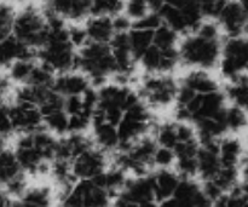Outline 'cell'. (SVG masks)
<instances>
[{"mask_svg": "<svg viewBox=\"0 0 248 207\" xmlns=\"http://www.w3.org/2000/svg\"><path fill=\"white\" fill-rule=\"evenodd\" d=\"M11 35L28 48L40 50L47 39V26L43 12L31 5L17 12L12 21Z\"/></svg>", "mask_w": 248, "mask_h": 207, "instance_id": "obj_1", "label": "cell"}, {"mask_svg": "<svg viewBox=\"0 0 248 207\" xmlns=\"http://www.w3.org/2000/svg\"><path fill=\"white\" fill-rule=\"evenodd\" d=\"M179 60L189 65L211 69L219 64L222 45L219 40H206L198 35L188 36L178 50Z\"/></svg>", "mask_w": 248, "mask_h": 207, "instance_id": "obj_2", "label": "cell"}, {"mask_svg": "<svg viewBox=\"0 0 248 207\" xmlns=\"http://www.w3.org/2000/svg\"><path fill=\"white\" fill-rule=\"evenodd\" d=\"M41 64L50 68L53 73H65L75 68L77 53L69 41H50L36 52Z\"/></svg>", "mask_w": 248, "mask_h": 207, "instance_id": "obj_3", "label": "cell"}, {"mask_svg": "<svg viewBox=\"0 0 248 207\" xmlns=\"http://www.w3.org/2000/svg\"><path fill=\"white\" fill-rule=\"evenodd\" d=\"M178 91L177 82L171 77H149L145 79L143 94L154 106H169Z\"/></svg>", "mask_w": 248, "mask_h": 207, "instance_id": "obj_4", "label": "cell"}, {"mask_svg": "<svg viewBox=\"0 0 248 207\" xmlns=\"http://www.w3.org/2000/svg\"><path fill=\"white\" fill-rule=\"evenodd\" d=\"M106 157L99 150H86L70 162V171L75 179H91L97 175L104 172Z\"/></svg>", "mask_w": 248, "mask_h": 207, "instance_id": "obj_5", "label": "cell"}, {"mask_svg": "<svg viewBox=\"0 0 248 207\" xmlns=\"http://www.w3.org/2000/svg\"><path fill=\"white\" fill-rule=\"evenodd\" d=\"M247 7L244 1L225 2L218 19L230 38L242 36L247 28Z\"/></svg>", "mask_w": 248, "mask_h": 207, "instance_id": "obj_6", "label": "cell"}, {"mask_svg": "<svg viewBox=\"0 0 248 207\" xmlns=\"http://www.w3.org/2000/svg\"><path fill=\"white\" fill-rule=\"evenodd\" d=\"M9 115L14 131L28 133L40 130L44 123L41 113L38 107L26 103H15L9 106Z\"/></svg>", "mask_w": 248, "mask_h": 207, "instance_id": "obj_7", "label": "cell"}, {"mask_svg": "<svg viewBox=\"0 0 248 207\" xmlns=\"http://www.w3.org/2000/svg\"><path fill=\"white\" fill-rule=\"evenodd\" d=\"M121 199L135 205H142L147 203H154V187L153 176L138 177L132 181H126L123 191L119 194Z\"/></svg>", "mask_w": 248, "mask_h": 207, "instance_id": "obj_8", "label": "cell"}, {"mask_svg": "<svg viewBox=\"0 0 248 207\" xmlns=\"http://www.w3.org/2000/svg\"><path fill=\"white\" fill-rule=\"evenodd\" d=\"M35 55L36 51L34 48L19 43L11 34L0 41V68L10 67L17 60L33 61Z\"/></svg>", "mask_w": 248, "mask_h": 207, "instance_id": "obj_9", "label": "cell"}, {"mask_svg": "<svg viewBox=\"0 0 248 207\" xmlns=\"http://www.w3.org/2000/svg\"><path fill=\"white\" fill-rule=\"evenodd\" d=\"M73 191L79 195L82 207H109L111 196L104 189L94 186L90 179H80Z\"/></svg>", "mask_w": 248, "mask_h": 207, "instance_id": "obj_10", "label": "cell"}, {"mask_svg": "<svg viewBox=\"0 0 248 207\" xmlns=\"http://www.w3.org/2000/svg\"><path fill=\"white\" fill-rule=\"evenodd\" d=\"M45 6L61 18L79 21L90 14L91 1L89 0H55L46 2Z\"/></svg>", "mask_w": 248, "mask_h": 207, "instance_id": "obj_11", "label": "cell"}, {"mask_svg": "<svg viewBox=\"0 0 248 207\" xmlns=\"http://www.w3.org/2000/svg\"><path fill=\"white\" fill-rule=\"evenodd\" d=\"M87 89H90L89 78L81 74H63L55 78L51 90L62 97L81 96Z\"/></svg>", "mask_w": 248, "mask_h": 207, "instance_id": "obj_12", "label": "cell"}, {"mask_svg": "<svg viewBox=\"0 0 248 207\" xmlns=\"http://www.w3.org/2000/svg\"><path fill=\"white\" fill-rule=\"evenodd\" d=\"M181 177L178 174L169 169H161L156 175L153 176V187H154V199L157 203L172 198L176 191Z\"/></svg>", "mask_w": 248, "mask_h": 207, "instance_id": "obj_13", "label": "cell"}, {"mask_svg": "<svg viewBox=\"0 0 248 207\" xmlns=\"http://www.w3.org/2000/svg\"><path fill=\"white\" fill-rule=\"evenodd\" d=\"M87 39L92 43L109 44L115 34L110 17H92L85 27Z\"/></svg>", "mask_w": 248, "mask_h": 207, "instance_id": "obj_14", "label": "cell"}, {"mask_svg": "<svg viewBox=\"0 0 248 207\" xmlns=\"http://www.w3.org/2000/svg\"><path fill=\"white\" fill-rule=\"evenodd\" d=\"M244 155V145L236 137L219 141V161L222 167H240Z\"/></svg>", "mask_w": 248, "mask_h": 207, "instance_id": "obj_15", "label": "cell"}, {"mask_svg": "<svg viewBox=\"0 0 248 207\" xmlns=\"http://www.w3.org/2000/svg\"><path fill=\"white\" fill-rule=\"evenodd\" d=\"M248 46L245 36L229 38L223 46V58L232 61L241 70H246L248 63Z\"/></svg>", "mask_w": 248, "mask_h": 207, "instance_id": "obj_16", "label": "cell"}, {"mask_svg": "<svg viewBox=\"0 0 248 207\" xmlns=\"http://www.w3.org/2000/svg\"><path fill=\"white\" fill-rule=\"evenodd\" d=\"M196 160H198V175L205 182L212 181L222 167L219 161V154L200 147H199Z\"/></svg>", "mask_w": 248, "mask_h": 207, "instance_id": "obj_17", "label": "cell"}, {"mask_svg": "<svg viewBox=\"0 0 248 207\" xmlns=\"http://www.w3.org/2000/svg\"><path fill=\"white\" fill-rule=\"evenodd\" d=\"M21 175H23V171L17 162L15 153L5 148L0 152V191Z\"/></svg>", "mask_w": 248, "mask_h": 207, "instance_id": "obj_18", "label": "cell"}, {"mask_svg": "<svg viewBox=\"0 0 248 207\" xmlns=\"http://www.w3.org/2000/svg\"><path fill=\"white\" fill-rule=\"evenodd\" d=\"M183 85L191 89L198 95L212 94L219 89L217 81L203 70H194L189 73L184 79Z\"/></svg>", "mask_w": 248, "mask_h": 207, "instance_id": "obj_19", "label": "cell"}, {"mask_svg": "<svg viewBox=\"0 0 248 207\" xmlns=\"http://www.w3.org/2000/svg\"><path fill=\"white\" fill-rule=\"evenodd\" d=\"M225 96L219 91L212 92V94L203 95L202 104L200 109L193 115L191 120L198 121L201 119H212L222 111L224 107Z\"/></svg>", "mask_w": 248, "mask_h": 207, "instance_id": "obj_20", "label": "cell"}, {"mask_svg": "<svg viewBox=\"0 0 248 207\" xmlns=\"http://www.w3.org/2000/svg\"><path fill=\"white\" fill-rule=\"evenodd\" d=\"M159 16L161 17L162 23L166 24L167 27H170V28H171L172 31L176 32L177 34L188 31L186 19H184L181 10H179L176 5L172 4V2H164V4H162L161 10H160L159 12Z\"/></svg>", "mask_w": 248, "mask_h": 207, "instance_id": "obj_21", "label": "cell"}, {"mask_svg": "<svg viewBox=\"0 0 248 207\" xmlns=\"http://www.w3.org/2000/svg\"><path fill=\"white\" fill-rule=\"evenodd\" d=\"M153 31H140V29H131L128 32V40H130L131 56L133 61H137L142 57L144 51L153 45Z\"/></svg>", "mask_w": 248, "mask_h": 207, "instance_id": "obj_22", "label": "cell"}, {"mask_svg": "<svg viewBox=\"0 0 248 207\" xmlns=\"http://www.w3.org/2000/svg\"><path fill=\"white\" fill-rule=\"evenodd\" d=\"M227 96L234 103V106L246 111L248 98V81L246 73H242L232 80V85L227 87Z\"/></svg>", "mask_w": 248, "mask_h": 207, "instance_id": "obj_23", "label": "cell"}, {"mask_svg": "<svg viewBox=\"0 0 248 207\" xmlns=\"http://www.w3.org/2000/svg\"><path fill=\"white\" fill-rule=\"evenodd\" d=\"M56 144L57 140H55L46 131L38 130L33 132V147L40 154L44 161L47 162L55 159Z\"/></svg>", "mask_w": 248, "mask_h": 207, "instance_id": "obj_24", "label": "cell"}, {"mask_svg": "<svg viewBox=\"0 0 248 207\" xmlns=\"http://www.w3.org/2000/svg\"><path fill=\"white\" fill-rule=\"evenodd\" d=\"M21 207H51V191L47 187L27 189L19 199Z\"/></svg>", "mask_w": 248, "mask_h": 207, "instance_id": "obj_25", "label": "cell"}, {"mask_svg": "<svg viewBox=\"0 0 248 207\" xmlns=\"http://www.w3.org/2000/svg\"><path fill=\"white\" fill-rule=\"evenodd\" d=\"M93 132L96 142L98 145H101L103 149L111 150L119 147V137L118 131H116L115 126L110 125V124L106 123H98L93 125Z\"/></svg>", "mask_w": 248, "mask_h": 207, "instance_id": "obj_26", "label": "cell"}, {"mask_svg": "<svg viewBox=\"0 0 248 207\" xmlns=\"http://www.w3.org/2000/svg\"><path fill=\"white\" fill-rule=\"evenodd\" d=\"M15 157L17 162L21 166L22 171L31 172V174H38V170L44 161L38 152L33 148H27V149H15Z\"/></svg>", "mask_w": 248, "mask_h": 207, "instance_id": "obj_27", "label": "cell"}, {"mask_svg": "<svg viewBox=\"0 0 248 207\" xmlns=\"http://www.w3.org/2000/svg\"><path fill=\"white\" fill-rule=\"evenodd\" d=\"M212 181L223 193H228L240 183V167H220L218 175Z\"/></svg>", "mask_w": 248, "mask_h": 207, "instance_id": "obj_28", "label": "cell"}, {"mask_svg": "<svg viewBox=\"0 0 248 207\" xmlns=\"http://www.w3.org/2000/svg\"><path fill=\"white\" fill-rule=\"evenodd\" d=\"M124 10V2L114 0H93L90 6V14L93 17H115Z\"/></svg>", "mask_w": 248, "mask_h": 207, "instance_id": "obj_29", "label": "cell"}, {"mask_svg": "<svg viewBox=\"0 0 248 207\" xmlns=\"http://www.w3.org/2000/svg\"><path fill=\"white\" fill-rule=\"evenodd\" d=\"M178 39V34L172 31L170 27L162 23L156 31H154L153 35V45L159 48L160 51L167 50V48H174Z\"/></svg>", "mask_w": 248, "mask_h": 207, "instance_id": "obj_30", "label": "cell"}, {"mask_svg": "<svg viewBox=\"0 0 248 207\" xmlns=\"http://www.w3.org/2000/svg\"><path fill=\"white\" fill-rule=\"evenodd\" d=\"M247 125L246 111L236 106H232L225 109V126L228 131L240 132Z\"/></svg>", "mask_w": 248, "mask_h": 207, "instance_id": "obj_31", "label": "cell"}, {"mask_svg": "<svg viewBox=\"0 0 248 207\" xmlns=\"http://www.w3.org/2000/svg\"><path fill=\"white\" fill-rule=\"evenodd\" d=\"M53 72L47 68L46 65L40 64L36 65L31 70V75H29L28 80H27L26 85H31V86L35 87H50L52 86L53 82Z\"/></svg>", "mask_w": 248, "mask_h": 207, "instance_id": "obj_32", "label": "cell"}, {"mask_svg": "<svg viewBox=\"0 0 248 207\" xmlns=\"http://www.w3.org/2000/svg\"><path fill=\"white\" fill-rule=\"evenodd\" d=\"M104 178H106V187H104V189L108 191L110 196L111 193L115 194L118 191H123L124 186H125L126 181H127L124 171L119 169V167H115V169L110 170L108 172H104Z\"/></svg>", "mask_w": 248, "mask_h": 207, "instance_id": "obj_33", "label": "cell"}, {"mask_svg": "<svg viewBox=\"0 0 248 207\" xmlns=\"http://www.w3.org/2000/svg\"><path fill=\"white\" fill-rule=\"evenodd\" d=\"M35 67L33 61L17 60L10 65V78L16 82H27L31 70Z\"/></svg>", "mask_w": 248, "mask_h": 207, "instance_id": "obj_34", "label": "cell"}, {"mask_svg": "<svg viewBox=\"0 0 248 207\" xmlns=\"http://www.w3.org/2000/svg\"><path fill=\"white\" fill-rule=\"evenodd\" d=\"M140 63H142L143 68H144L147 72L154 73L159 72L160 62H161V51L157 48H155L154 45H152L150 48H148L144 51V53L142 55V57L140 58Z\"/></svg>", "mask_w": 248, "mask_h": 207, "instance_id": "obj_35", "label": "cell"}, {"mask_svg": "<svg viewBox=\"0 0 248 207\" xmlns=\"http://www.w3.org/2000/svg\"><path fill=\"white\" fill-rule=\"evenodd\" d=\"M14 7L9 4L0 2V41L11 34L12 21H14Z\"/></svg>", "mask_w": 248, "mask_h": 207, "instance_id": "obj_36", "label": "cell"}, {"mask_svg": "<svg viewBox=\"0 0 248 207\" xmlns=\"http://www.w3.org/2000/svg\"><path fill=\"white\" fill-rule=\"evenodd\" d=\"M68 118L69 116L64 113V111H61L45 116L44 123L51 131L62 135L68 131Z\"/></svg>", "mask_w": 248, "mask_h": 207, "instance_id": "obj_37", "label": "cell"}, {"mask_svg": "<svg viewBox=\"0 0 248 207\" xmlns=\"http://www.w3.org/2000/svg\"><path fill=\"white\" fill-rule=\"evenodd\" d=\"M157 143L160 147L167 148V149H173L174 145L178 143L176 136V128H174L173 124H165V125L160 126L159 131H157Z\"/></svg>", "mask_w": 248, "mask_h": 207, "instance_id": "obj_38", "label": "cell"}, {"mask_svg": "<svg viewBox=\"0 0 248 207\" xmlns=\"http://www.w3.org/2000/svg\"><path fill=\"white\" fill-rule=\"evenodd\" d=\"M124 10L126 12V17L130 21L133 19V22L143 18L145 15L149 14L147 1H142V0H132V1L126 2L124 4Z\"/></svg>", "mask_w": 248, "mask_h": 207, "instance_id": "obj_39", "label": "cell"}, {"mask_svg": "<svg viewBox=\"0 0 248 207\" xmlns=\"http://www.w3.org/2000/svg\"><path fill=\"white\" fill-rule=\"evenodd\" d=\"M161 24H162V19L161 17L159 16V14H153V12H149V14L145 15L143 18L132 22V27H131V29H140V31L154 32L156 31Z\"/></svg>", "mask_w": 248, "mask_h": 207, "instance_id": "obj_40", "label": "cell"}, {"mask_svg": "<svg viewBox=\"0 0 248 207\" xmlns=\"http://www.w3.org/2000/svg\"><path fill=\"white\" fill-rule=\"evenodd\" d=\"M177 171L178 176L183 178L191 179L195 175H198V160L195 158H181L177 159Z\"/></svg>", "mask_w": 248, "mask_h": 207, "instance_id": "obj_41", "label": "cell"}, {"mask_svg": "<svg viewBox=\"0 0 248 207\" xmlns=\"http://www.w3.org/2000/svg\"><path fill=\"white\" fill-rule=\"evenodd\" d=\"M124 118L128 119V120L136 121V123L150 124L152 116H150V113L147 109V107H144L140 102H138L137 104H135V106H132L131 108H128L127 111H125Z\"/></svg>", "mask_w": 248, "mask_h": 207, "instance_id": "obj_42", "label": "cell"}, {"mask_svg": "<svg viewBox=\"0 0 248 207\" xmlns=\"http://www.w3.org/2000/svg\"><path fill=\"white\" fill-rule=\"evenodd\" d=\"M179 61V53L176 48H167V50L161 51V62H160L159 72L169 73L174 69Z\"/></svg>", "mask_w": 248, "mask_h": 207, "instance_id": "obj_43", "label": "cell"}, {"mask_svg": "<svg viewBox=\"0 0 248 207\" xmlns=\"http://www.w3.org/2000/svg\"><path fill=\"white\" fill-rule=\"evenodd\" d=\"M195 35L206 40H219V28L217 23L208 19L206 22H201L200 26L196 28Z\"/></svg>", "mask_w": 248, "mask_h": 207, "instance_id": "obj_44", "label": "cell"}, {"mask_svg": "<svg viewBox=\"0 0 248 207\" xmlns=\"http://www.w3.org/2000/svg\"><path fill=\"white\" fill-rule=\"evenodd\" d=\"M174 159H176V157L173 154V150L160 147L156 148V150H155L154 157H153V164L159 165L162 169H167V167L173 164Z\"/></svg>", "mask_w": 248, "mask_h": 207, "instance_id": "obj_45", "label": "cell"}, {"mask_svg": "<svg viewBox=\"0 0 248 207\" xmlns=\"http://www.w3.org/2000/svg\"><path fill=\"white\" fill-rule=\"evenodd\" d=\"M14 132L15 131L9 115V106L1 103L0 104V137L5 140Z\"/></svg>", "mask_w": 248, "mask_h": 207, "instance_id": "obj_46", "label": "cell"}, {"mask_svg": "<svg viewBox=\"0 0 248 207\" xmlns=\"http://www.w3.org/2000/svg\"><path fill=\"white\" fill-rule=\"evenodd\" d=\"M91 123V119L84 114H78V115H72L68 118V131L72 133H80L89 126Z\"/></svg>", "mask_w": 248, "mask_h": 207, "instance_id": "obj_47", "label": "cell"}, {"mask_svg": "<svg viewBox=\"0 0 248 207\" xmlns=\"http://www.w3.org/2000/svg\"><path fill=\"white\" fill-rule=\"evenodd\" d=\"M68 38H69V43L72 46H84L86 45L89 39H87V34L85 28L78 26H73L68 29Z\"/></svg>", "mask_w": 248, "mask_h": 207, "instance_id": "obj_48", "label": "cell"}, {"mask_svg": "<svg viewBox=\"0 0 248 207\" xmlns=\"http://www.w3.org/2000/svg\"><path fill=\"white\" fill-rule=\"evenodd\" d=\"M225 1H200L201 15L210 18H218Z\"/></svg>", "mask_w": 248, "mask_h": 207, "instance_id": "obj_49", "label": "cell"}, {"mask_svg": "<svg viewBox=\"0 0 248 207\" xmlns=\"http://www.w3.org/2000/svg\"><path fill=\"white\" fill-rule=\"evenodd\" d=\"M63 111L68 116L78 115L82 111V99L81 96H70L64 98Z\"/></svg>", "mask_w": 248, "mask_h": 207, "instance_id": "obj_50", "label": "cell"}, {"mask_svg": "<svg viewBox=\"0 0 248 207\" xmlns=\"http://www.w3.org/2000/svg\"><path fill=\"white\" fill-rule=\"evenodd\" d=\"M176 128V136L178 143H186L190 142V141L195 140V132L191 126H189L186 123H179L174 125Z\"/></svg>", "mask_w": 248, "mask_h": 207, "instance_id": "obj_51", "label": "cell"}, {"mask_svg": "<svg viewBox=\"0 0 248 207\" xmlns=\"http://www.w3.org/2000/svg\"><path fill=\"white\" fill-rule=\"evenodd\" d=\"M201 191H202V193L205 194L211 201H215L216 199H218L220 195L224 194L219 188H218V186L213 181H206L205 183H203V187L201 188Z\"/></svg>", "mask_w": 248, "mask_h": 207, "instance_id": "obj_52", "label": "cell"}, {"mask_svg": "<svg viewBox=\"0 0 248 207\" xmlns=\"http://www.w3.org/2000/svg\"><path fill=\"white\" fill-rule=\"evenodd\" d=\"M111 22H113V28L115 33H127V29L132 27V22L126 16H120V15L111 18Z\"/></svg>", "mask_w": 248, "mask_h": 207, "instance_id": "obj_53", "label": "cell"}, {"mask_svg": "<svg viewBox=\"0 0 248 207\" xmlns=\"http://www.w3.org/2000/svg\"><path fill=\"white\" fill-rule=\"evenodd\" d=\"M195 95H198V94H195V92H194L191 89H189V87L182 85L181 87H178L176 98H177V101H178L179 106L186 107V104H188L189 102H190L191 99L195 97Z\"/></svg>", "mask_w": 248, "mask_h": 207, "instance_id": "obj_54", "label": "cell"}, {"mask_svg": "<svg viewBox=\"0 0 248 207\" xmlns=\"http://www.w3.org/2000/svg\"><path fill=\"white\" fill-rule=\"evenodd\" d=\"M176 116L181 123H186V121H190L191 120V114L189 113L188 109L186 107L179 106L178 109L176 111Z\"/></svg>", "mask_w": 248, "mask_h": 207, "instance_id": "obj_55", "label": "cell"}, {"mask_svg": "<svg viewBox=\"0 0 248 207\" xmlns=\"http://www.w3.org/2000/svg\"><path fill=\"white\" fill-rule=\"evenodd\" d=\"M11 199L5 193L4 191H0V207H10Z\"/></svg>", "mask_w": 248, "mask_h": 207, "instance_id": "obj_56", "label": "cell"}, {"mask_svg": "<svg viewBox=\"0 0 248 207\" xmlns=\"http://www.w3.org/2000/svg\"><path fill=\"white\" fill-rule=\"evenodd\" d=\"M114 207H140V206L128 203V201L124 200V199H121L120 196H118V199L115 200V204H114Z\"/></svg>", "mask_w": 248, "mask_h": 207, "instance_id": "obj_57", "label": "cell"}, {"mask_svg": "<svg viewBox=\"0 0 248 207\" xmlns=\"http://www.w3.org/2000/svg\"><path fill=\"white\" fill-rule=\"evenodd\" d=\"M5 149V140L2 137H0V152Z\"/></svg>", "mask_w": 248, "mask_h": 207, "instance_id": "obj_58", "label": "cell"}]
</instances>
